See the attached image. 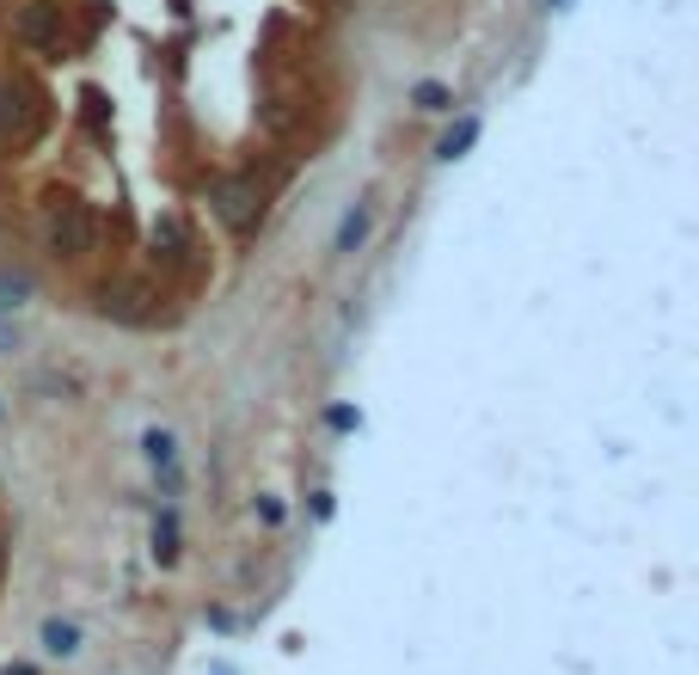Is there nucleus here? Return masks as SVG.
<instances>
[{"label":"nucleus","instance_id":"f257e3e1","mask_svg":"<svg viewBox=\"0 0 699 675\" xmlns=\"http://www.w3.org/2000/svg\"><path fill=\"white\" fill-rule=\"evenodd\" d=\"M43 239H50L55 258H86L99 246V215L86 197H50V215H43Z\"/></svg>","mask_w":699,"mask_h":675},{"label":"nucleus","instance_id":"f03ea898","mask_svg":"<svg viewBox=\"0 0 699 675\" xmlns=\"http://www.w3.org/2000/svg\"><path fill=\"white\" fill-rule=\"evenodd\" d=\"M209 209H215V222H222L227 234H251L258 215H265V185H258L251 173H222L209 185Z\"/></svg>","mask_w":699,"mask_h":675},{"label":"nucleus","instance_id":"7ed1b4c3","mask_svg":"<svg viewBox=\"0 0 699 675\" xmlns=\"http://www.w3.org/2000/svg\"><path fill=\"white\" fill-rule=\"evenodd\" d=\"M38 130H43V99L31 93L25 80L0 74V147L38 142Z\"/></svg>","mask_w":699,"mask_h":675},{"label":"nucleus","instance_id":"20e7f679","mask_svg":"<svg viewBox=\"0 0 699 675\" xmlns=\"http://www.w3.org/2000/svg\"><path fill=\"white\" fill-rule=\"evenodd\" d=\"M62 7L55 0H25V7H13V38L25 43L31 55H50V62H62L68 55V38H62Z\"/></svg>","mask_w":699,"mask_h":675},{"label":"nucleus","instance_id":"39448f33","mask_svg":"<svg viewBox=\"0 0 699 675\" xmlns=\"http://www.w3.org/2000/svg\"><path fill=\"white\" fill-rule=\"evenodd\" d=\"M147 307H154V289H147V283H130V277L99 283V314H105V319L142 326V319H147Z\"/></svg>","mask_w":699,"mask_h":675},{"label":"nucleus","instance_id":"423d86ee","mask_svg":"<svg viewBox=\"0 0 699 675\" xmlns=\"http://www.w3.org/2000/svg\"><path fill=\"white\" fill-rule=\"evenodd\" d=\"M147 246H154V265H166V270L191 265V227H185V215H160L154 234H147Z\"/></svg>","mask_w":699,"mask_h":675},{"label":"nucleus","instance_id":"0eeeda50","mask_svg":"<svg viewBox=\"0 0 699 675\" xmlns=\"http://www.w3.org/2000/svg\"><path fill=\"white\" fill-rule=\"evenodd\" d=\"M369 234H374V209H369V203H350V209H343V222H338V239H331V246H338L343 258H350V252L369 246Z\"/></svg>","mask_w":699,"mask_h":675},{"label":"nucleus","instance_id":"6e6552de","mask_svg":"<svg viewBox=\"0 0 699 675\" xmlns=\"http://www.w3.org/2000/svg\"><path fill=\"white\" fill-rule=\"evenodd\" d=\"M154 559H160V565H172V559H178V510H172V503L154 517Z\"/></svg>","mask_w":699,"mask_h":675},{"label":"nucleus","instance_id":"1a4fd4ad","mask_svg":"<svg viewBox=\"0 0 699 675\" xmlns=\"http://www.w3.org/2000/svg\"><path fill=\"white\" fill-rule=\"evenodd\" d=\"M43 651H50V657H74V651H80V626L62 621V614L43 621Z\"/></svg>","mask_w":699,"mask_h":675},{"label":"nucleus","instance_id":"9d476101","mask_svg":"<svg viewBox=\"0 0 699 675\" xmlns=\"http://www.w3.org/2000/svg\"><path fill=\"white\" fill-rule=\"evenodd\" d=\"M142 454H147V467H154V473H160V467H178V437L154 425V430L142 437Z\"/></svg>","mask_w":699,"mask_h":675},{"label":"nucleus","instance_id":"9b49d317","mask_svg":"<svg viewBox=\"0 0 699 675\" xmlns=\"http://www.w3.org/2000/svg\"><path fill=\"white\" fill-rule=\"evenodd\" d=\"M473 142H479V117H461L449 135H442V142H435V160H461Z\"/></svg>","mask_w":699,"mask_h":675},{"label":"nucleus","instance_id":"f8f14e48","mask_svg":"<svg viewBox=\"0 0 699 675\" xmlns=\"http://www.w3.org/2000/svg\"><path fill=\"white\" fill-rule=\"evenodd\" d=\"M411 105H418V111H449L454 93L442 86V80H418V86H411Z\"/></svg>","mask_w":699,"mask_h":675},{"label":"nucleus","instance_id":"ddd939ff","mask_svg":"<svg viewBox=\"0 0 699 675\" xmlns=\"http://www.w3.org/2000/svg\"><path fill=\"white\" fill-rule=\"evenodd\" d=\"M295 117H301V111H295V99H270L265 105V130H295Z\"/></svg>","mask_w":699,"mask_h":675},{"label":"nucleus","instance_id":"4468645a","mask_svg":"<svg viewBox=\"0 0 699 675\" xmlns=\"http://www.w3.org/2000/svg\"><path fill=\"white\" fill-rule=\"evenodd\" d=\"M326 425H331V430H357L362 418H357V406H331V411H326Z\"/></svg>","mask_w":699,"mask_h":675},{"label":"nucleus","instance_id":"2eb2a0df","mask_svg":"<svg viewBox=\"0 0 699 675\" xmlns=\"http://www.w3.org/2000/svg\"><path fill=\"white\" fill-rule=\"evenodd\" d=\"M258 522H270V529H277V522H282V503L277 498H258Z\"/></svg>","mask_w":699,"mask_h":675},{"label":"nucleus","instance_id":"dca6fc26","mask_svg":"<svg viewBox=\"0 0 699 675\" xmlns=\"http://www.w3.org/2000/svg\"><path fill=\"white\" fill-rule=\"evenodd\" d=\"M331 510H338V503H331V491H313V517L331 522Z\"/></svg>","mask_w":699,"mask_h":675},{"label":"nucleus","instance_id":"f3484780","mask_svg":"<svg viewBox=\"0 0 699 675\" xmlns=\"http://www.w3.org/2000/svg\"><path fill=\"white\" fill-rule=\"evenodd\" d=\"M0 675H38V669H31V663H7Z\"/></svg>","mask_w":699,"mask_h":675},{"label":"nucleus","instance_id":"a211bd4d","mask_svg":"<svg viewBox=\"0 0 699 675\" xmlns=\"http://www.w3.org/2000/svg\"><path fill=\"white\" fill-rule=\"evenodd\" d=\"M209 675H239V669H234V663H209Z\"/></svg>","mask_w":699,"mask_h":675},{"label":"nucleus","instance_id":"6ab92c4d","mask_svg":"<svg viewBox=\"0 0 699 675\" xmlns=\"http://www.w3.org/2000/svg\"><path fill=\"white\" fill-rule=\"evenodd\" d=\"M546 7H565V0H546Z\"/></svg>","mask_w":699,"mask_h":675}]
</instances>
